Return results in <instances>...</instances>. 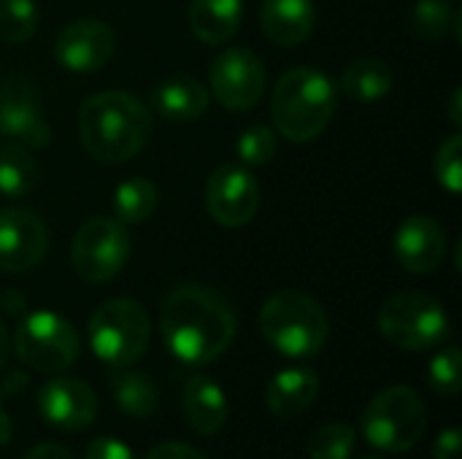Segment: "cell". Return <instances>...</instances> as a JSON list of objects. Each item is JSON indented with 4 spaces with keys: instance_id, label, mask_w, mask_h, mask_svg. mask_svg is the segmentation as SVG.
Here are the masks:
<instances>
[{
    "instance_id": "9c48e42d",
    "label": "cell",
    "mask_w": 462,
    "mask_h": 459,
    "mask_svg": "<svg viewBox=\"0 0 462 459\" xmlns=\"http://www.w3.org/2000/svg\"><path fill=\"white\" fill-rule=\"evenodd\" d=\"M133 252L130 233L122 222L108 216L87 219L73 243H70V265L73 273L87 284H106L122 273Z\"/></svg>"
},
{
    "instance_id": "52a82bcc",
    "label": "cell",
    "mask_w": 462,
    "mask_h": 459,
    "mask_svg": "<svg viewBox=\"0 0 462 459\" xmlns=\"http://www.w3.org/2000/svg\"><path fill=\"white\" fill-rule=\"evenodd\" d=\"M382 335L403 352H428L449 338L447 308L425 292H398L379 308Z\"/></svg>"
},
{
    "instance_id": "4dcf8cb0",
    "label": "cell",
    "mask_w": 462,
    "mask_h": 459,
    "mask_svg": "<svg viewBox=\"0 0 462 459\" xmlns=\"http://www.w3.org/2000/svg\"><path fill=\"white\" fill-rule=\"evenodd\" d=\"M436 179L439 184L449 192V195H460L462 189V135L455 133L449 135L439 151H436Z\"/></svg>"
},
{
    "instance_id": "ffe728a7",
    "label": "cell",
    "mask_w": 462,
    "mask_h": 459,
    "mask_svg": "<svg viewBox=\"0 0 462 459\" xmlns=\"http://www.w3.org/2000/svg\"><path fill=\"white\" fill-rule=\"evenodd\" d=\"M244 0H192L189 27L198 41L219 46L241 30Z\"/></svg>"
},
{
    "instance_id": "1f68e13d",
    "label": "cell",
    "mask_w": 462,
    "mask_h": 459,
    "mask_svg": "<svg viewBox=\"0 0 462 459\" xmlns=\"http://www.w3.org/2000/svg\"><path fill=\"white\" fill-rule=\"evenodd\" d=\"M84 459H135V454L130 452V446L125 441H116V438H95L87 452Z\"/></svg>"
},
{
    "instance_id": "2e32d148",
    "label": "cell",
    "mask_w": 462,
    "mask_h": 459,
    "mask_svg": "<svg viewBox=\"0 0 462 459\" xmlns=\"http://www.w3.org/2000/svg\"><path fill=\"white\" fill-rule=\"evenodd\" d=\"M395 260L414 276L439 271L447 260V230L433 216H409L395 230Z\"/></svg>"
},
{
    "instance_id": "4fadbf2b",
    "label": "cell",
    "mask_w": 462,
    "mask_h": 459,
    "mask_svg": "<svg viewBox=\"0 0 462 459\" xmlns=\"http://www.w3.org/2000/svg\"><path fill=\"white\" fill-rule=\"evenodd\" d=\"M49 249V227L43 219L24 208L0 211V271L24 273L32 271Z\"/></svg>"
},
{
    "instance_id": "8992f818",
    "label": "cell",
    "mask_w": 462,
    "mask_h": 459,
    "mask_svg": "<svg viewBox=\"0 0 462 459\" xmlns=\"http://www.w3.org/2000/svg\"><path fill=\"white\" fill-rule=\"evenodd\" d=\"M360 425L371 446L390 454H403L425 436L428 409L411 387H387L368 403Z\"/></svg>"
},
{
    "instance_id": "7c38bea8",
    "label": "cell",
    "mask_w": 462,
    "mask_h": 459,
    "mask_svg": "<svg viewBox=\"0 0 462 459\" xmlns=\"http://www.w3.org/2000/svg\"><path fill=\"white\" fill-rule=\"evenodd\" d=\"M0 135L14 143L43 149L51 141V130L41 114L38 92L27 78L0 81Z\"/></svg>"
},
{
    "instance_id": "ab89813d",
    "label": "cell",
    "mask_w": 462,
    "mask_h": 459,
    "mask_svg": "<svg viewBox=\"0 0 462 459\" xmlns=\"http://www.w3.org/2000/svg\"><path fill=\"white\" fill-rule=\"evenodd\" d=\"M449 3H455V0H449Z\"/></svg>"
},
{
    "instance_id": "5bb4252c",
    "label": "cell",
    "mask_w": 462,
    "mask_h": 459,
    "mask_svg": "<svg viewBox=\"0 0 462 459\" xmlns=\"http://www.w3.org/2000/svg\"><path fill=\"white\" fill-rule=\"evenodd\" d=\"M116 49V35L103 19L68 22L54 41V60L70 73L100 70Z\"/></svg>"
},
{
    "instance_id": "ac0fdd59",
    "label": "cell",
    "mask_w": 462,
    "mask_h": 459,
    "mask_svg": "<svg viewBox=\"0 0 462 459\" xmlns=\"http://www.w3.org/2000/svg\"><path fill=\"white\" fill-rule=\"evenodd\" d=\"M181 414L200 436H214L227 422V398L208 376H192L181 390Z\"/></svg>"
},
{
    "instance_id": "ba28073f",
    "label": "cell",
    "mask_w": 462,
    "mask_h": 459,
    "mask_svg": "<svg viewBox=\"0 0 462 459\" xmlns=\"http://www.w3.org/2000/svg\"><path fill=\"white\" fill-rule=\"evenodd\" d=\"M16 357L38 373H60L79 360L81 341L76 327L54 311L27 314L14 333Z\"/></svg>"
},
{
    "instance_id": "3957f363",
    "label": "cell",
    "mask_w": 462,
    "mask_h": 459,
    "mask_svg": "<svg viewBox=\"0 0 462 459\" xmlns=\"http://www.w3.org/2000/svg\"><path fill=\"white\" fill-rule=\"evenodd\" d=\"M271 114L276 130L287 141H314L336 114V87L330 76L311 65L287 70L271 95Z\"/></svg>"
},
{
    "instance_id": "f1b7e54d",
    "label": "cell",
    "mask_w": 462,
    "mask_h": 459,
    "mask_svg": "<svg viewBox=\"0 0 462 459\" xmlns=\"http://www.w3.org/2000/svg\"><path fill=\"white\" fill-rule=\"evenodd\" d=\"M236 151H238V160L249 168H260V165H268L276 151H279V141H276V133L268 127V124H252L246 127L241 135H238V143H236Z\"/></svg>"
},
{
    "instance_id": "9a60e30c",
    "label": "cell",
    "mask_w": 462,
    "mask_h": 459,
    "mask_svg": "<svg viewBox=\"0 0 462 459\" xmlns=\"http://www.w3.org/2000/svg\"><path fill=\"white\" fill-rule=\"evenodd\" d=\"M38 411L41 417L65 433L87 430L97 417V398L95 392L79 379H51L38 392Z\"/></svg>"
},
{
    "instance_id": "f35d334b",
    "label": "cell",
    "mask_w": 462,
    "mask_h": 459,
    "mask_svg": "<svg viewBox=\"0 0 462 459\" xmlns=\"http://www.w3.org/2000/svg\"><path fill=\"white\" fill-rule=\"evenodd\" d=\"M363 459H382V457H363Z\"/></svg>"
},
{
    "instance_id": "484cf974",
    "label": "cell",
    "mask_w": 462,
    "mask_h": 459,
    "mask_svg": "<svg viewBox=\"0 0 462 459\" xmlns=\"http://www.w3.org/2000/svg\"><path fill=\"white\" fill-rule=\"evenodd\" d=\"M357 446V433L346 422H328L309 438V459H349Z\"/></svg>"
},
{
    "instance_id": "8d00e7d4",
    "label": "cell",
    "mask_w": 462,
    "mask_h": 459,
    "mask_svg": "<svg viewBox=\"0 0 462 459\" xmlns=\"http://www.w3.org/2000/svg\"><path fill=\"white\" fill-rule=\"evenodd\" d=\"M460 100H462V92H460V89H455V92H452V106H449V116H452L455 127H460V124H462Z\"/></svg>"
},
{
    "instance_id": "44dd1931",
    "label": "cell",
    "mask_w": 462,
    "mask_h": 459,
    "mask_svg": "<svg viewBox=\"0 0 462 459\" xmlns=\"http://www.w3.org/2000/svg\"><path fill=\"white\" fill-rule=\"evenodd\" d=\"M152 106L165 119L189 122V119H198L206 114L208 89L189 76H173V78H165L162 84H157V89L152 92Z\"/></svg>"
},
{
    "instance_id": "e0dca14e",
    "label": "cell",
    "mask_w": 462,
    "mask_h": 459,
    "mask_svg": "<svg viewBox=\"0 0 462 459\" xmlns=\"http://www.w3.org/2000/svg\"><path fill=\"white\" fill-rule=\"evenodd\" d=\"M260 24L276 46H300L317 24L314 0H263Z\"/></svg>"
},
{
    "instance_id": "836d02e7",
    "label": "cell",
    "mask_w": 462,
    "mask_h": 459,
    "mask_svg": "<svg viewBox=\"0 0 462 459\" xmlns=\"http://www.w3.org/2000/svg\"><path fill=\"white\" fill-rule=\"evenodd\" d=\"M462 454V438L457 427H447L436 444H433V459H460Z\"/></svg>"
},
{
    "instance_id": "6da1fadb",
    "label": "cell",
    "mask_w": 462,
    "mask_h": 459,
    "mask_svg": "<svg viewBox=\"0 0 462 459\" xmlns=\"http://www.w3.org/2000/svg\"><path fill=\"white\" fill-rule=\"evenodd\" d=\"M162 341L184 365H208L219 360L238 330L233 306L206 284H181L162 303Z\"/></svg>"
},
{
    "instance_id": "f546056e",
    "label": "cell",
    "mask_w": 462,
    "mask_h": 459,
    "mask_svg": "<svg viewBox=\"0 0 462 459\" xmlns=\"http://www.w3.org/2000/svg\"><path fill=\"white\" fill-rule=\"evenodd\" d=\"M460 349L457 346H447L441 349L428 368V381L433 387V392L444 395V398H455L460 392Z\"/></svg>"
},
{
    "instance_id": "d590c367",
    "label": "cell",
    "mask_w": 462,
    "mask_h": 459,
    "mask_svg": "<svg viewBox=\"0 0 462 459\" xmlns=\"http://www.w3.org/2000/svg\"><path fill=\"white\" fill-rule=\"evenodd\" d=\"M11 433H14V427H11V417L5 414L3 400H0V446H5V444L11 441Z\"/></svg>"
},
{
    "instance_id": "83f0119b",
    "label": "cell",
    "mask_w": 462,
    "mask_h": 459,
    "mask_svg": "<svg viewBox=\"0 0 462 459\" xmlns=\"http://www.w3.org/2000/svg\"><path fill=\"white\" fill-rule=\"evenodd\" d=\"M411 24L420 38L439 41L452 30L455 8L449 5V0H417V5L411 11Z\"/></svg>"
},
{
    "instance_id": "e575fe53",
    "label": "cell",
    "mask_w": 462,
    "mask_h": 459,
    "mask_svg": "<svg viewBox=\"0 0 462 459\" xmlns=\"http://www.w3.org/2000/svg\"><path fill=\"white\" fill-rule=\"evenodd\" d=\"M22 459H73V454L62 446V444H51V441H43L38 446H32Z\"/></svg>"
},
{
    "instance_id": "d6a6232c",
    "label": "cell",
    "mask_w": 462,
    "mask_h": 459,
    "mask_svg": "<svg viewBox=\"0 0 462 459\" xmlns=\"http://www.w3.org/2000/svg\"><path fill=\"white\" fill-rule=\"evenodd\" d=\"M146 459H208L200 449L189 446V444H179V441H168V444H157Z\"/></svg>"
},
{
    "instance_id": "30bf717a",
    "label": "cell",
    "mask_w": 462,
    "mask_h": 459,
    "mask_svg": "<svg viewBox=\"0 0 462 459\" xmlns=\"http://www.w3.org/2000/svg\"><path fill=\"white\" fill-rule=\"evenodd\" d=\"M208 81L225 108L246 111L254 108L265 92V65L252 49L230 46L211 62Z\"/></svg>"
},
{
    "instance_id": "d4e9b609",
    "label": "cell",
    "mask_w": 462,
    "mask_h": 459,
    "mask_svg": "<svg viewBox=\"0 0 462 459\" xmlns=\"http://www.w3.org/2000/svg\"><path fill=\"white\" fill-rule=\"evenodd\" d=\"M38 165L27 146L5 143L0 149V195L3 197H24L35 189Z\"/></svg>"
},
{
    "instance_id": "7a4b0ae2",
    "label": "cell",
    "mask_w": 462,
    "mask_h": 459,
    "mask_svg": "<svg viewBox=\"0 0 462 459\" xmlns=\"http://www.w3.org/2000/svg\"><path fill=\"white\" fill-rule=\"evenodd\" d=\"M79 138L87 154L103 165L130 162L152 138L154 119L130 92L106 89L79 106Z\"/></svg>"
},
{
    "instance_id": "7402d4cb",
    "label": "cell",
    "mask_w": 462,
    "mask_h": 459,
    "mask_svg": "<svg viewBox=\"0 0 462 459\" xmlns=\"http://www.w3.org/2000/svg\"><path fill=\"white\" fill-rule=\"evenodd\" d=\"M395 84V73L393 68L384 62V60H376V57H363V60H355L344 76H341V89L355 97V100H363V103H374V100H382L390 95Z\"/></svg>"
},
{
    "instance_id": "d6986e66",
    "label": "cell",
    "mask_w": 462,
    "mask_h": 459,
    "mask_svg": "<svg viewBox=\"0 0 462 459\" xmlns=\"http://www.w3.org/2000/svg\"><path fill=\"white\" fill-rule=\"evenodd\" d=\"M319 395V379L309 368H284L265 387V406L271 414L290 419L314 406Z\"/></svg>"
},
{
    "instance_id": "74e56055",
    "label": "cell",
    "mask_w": 462,
    "mask_h": 459,
    "mask_svg": "<svg viewBox=\"0 0 462 459\" xmlns=\"http://www.w3.org/2000/svg\"><path fill=\"white\" fill-rule=\"evenodd\" d=\"M8 349H11V341H8L5 327L0 325V368H3V365H5V360H8Z\"/></svg>"
},
{
    "instance_id": "cb8c5ba5",
    "label": "cell",
    "mask_w": 462,
    "mask_h": 459,
    "mask_svg": "<svg viewBox=\"0 0 462 459\" xmlns=\"http://www.w3.org/2000/svg\"><path fill=\"white\" fill-rule=\"evenodd\" d=\"M160 203V189L154 187V181L149 179H125L116 189H114V214L116 222L127 225H143L152 219V214L157 211Z\"/></svg>"
},
{
    "instance_id": "4316f807",
    "label": "cell",
    "mask_w": 462,
    "mask_h": 459,
    "mask_svg": "<svg viewBox=\"0 0 462 459\" xmlns=\"http://www.w3.org/2000/svg\"><path fill=\"white\" fill-rule=\"evenodd\" d=\"M38 5L35 0H0V41L19 46L35 35Z\"/></svg>"
},
{
    "instance_id": "8fae6325",
    "label": "cell",
    "mask_w": 462,
    "mask_h": 459,
    "mask_svg": "<svg viewBox=\"0 0 462 459\" xmlns=\"http://www.w3.org/2000/svg\"><path fill=\"white\" fill-rule=\"evenodd\" d=\"M206 211L219 227H244L260 208V184L241 165H219L206 181Z\"/></svg>"
},
{
    "instance_id": "277c9868",
    "label": "cell",
    "mask_w": 462,
    "mask_h": 459,
    "mask_svg": "<svg viewBox=\"0 0 462 459\" xmlns=\"http://www.w3.org/2000/svg\"><path fill=\"white\" fill-rule=\"evenodd\" d=\"M260 333L279 354L303 360L322 352L330 338V322L314 298L298 289H282L263 303Z\"/></svg>"
},
{
    "instance_id": "5b68a950",
    "label": "cell",
    "mask_w": 462,
    "mask_h": 459,
    "mask_svg": "<svg viewBox=\"0 0 462 459\" xmlns=\"http://www.w3.org/2000/svg\"><path fill=\"white\" fill-rule=\"evenodd\" d=\"M87 333L95 357L122 371L135 365L146 354L152 338V322L138 300L114 298L95 308Z\"/></svg>"
},
{
    "instance_id": "603a6c76",
    "label": "cell",
    "mask_w": 462,
    "mask_h": 459,
    "mask_svg": "<svg viewBox=\"0 0 462 459\" xmlns=\"http://www.w3.org/2000/svg\"><path fill=\"white\" fill-rule=\"evenodd\" d=\"M111 395L116 406L130 417H152L160 406V390L149 373L141 371H122L111 381Z\"/></svg>"
}]
</instances>
